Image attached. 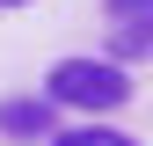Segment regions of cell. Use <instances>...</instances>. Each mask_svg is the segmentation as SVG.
<instances>
[{
	"mask_svg": "<svg viewBox=\"0 0 153 146\" xmlns=\"http://www.w3.org/2000/svg\"><path fill=\"white\" fill-rule=\"evenodd\" d=\"M0 7H29V0H0Z\"/></svg>",
	"mask_w": 153,
	"mask_h": 146,
	"instance_id": "5b68a950",
	"label": "cell"
},
{
	"mask_svg": "<svg viewBox=\"0 0 153 146\" xmlns=\"http://www.w3.org/2000/svg\"><path fill=\"white\" fill-rule=\"evenodd\" d=\"M51 146H139V139L109 132V124H80V132H51Z\"/></svg>",
	"mask_w": 153,
	"mask_h": 146,
	"instance_id": "277c9868",
	"label": "cell"
},
{
	"mask_svg": "<svg viewBox=\"0 0 153 146\" xmlns=\"http://www.w3.org/2000/svg\"><path fill=\"white\" fill-rule=\"evenodd\" d=\"M0 132L7 139H51L59 132V102L51 95H7L0 102Z\"/></svg>",
	"mask_w": 153,
	"mask_h": 146,
	"instance_id": "3957f363",
	"label": "cell"
},
{
	"mask_svg": "<svg viewBox=\"0 0 153 146\" xmlns=\"http://www.w3.org/2000/svg\"><path fill=\"white\" fill-rule=\"evenodd\" d=\"M44 95L59 110H88V117H102V110H117L131 95V66L124 59H59L44 73Z\"/></svg>",
	"mask_w": 153,
	"mask_h": 146,
	"instance_id": "6da1fadb",
	"label": "cell"
},
{
	"mask_svg": "<svg viewBox=\"0 0 153 146\" xmlns=\"http://www.w3.org/2000/svg\"><path fill=\"white\" fill-rule=\"evenodd\" d=\"M102 22H109V44L124 66L153 51V0H102Z\"/></svg>",
	"mask_w": 153,
	"mask_h": 146,
	"instance_id": "7a4b0ae2",
	"label": "cell"
}]
</instances>
